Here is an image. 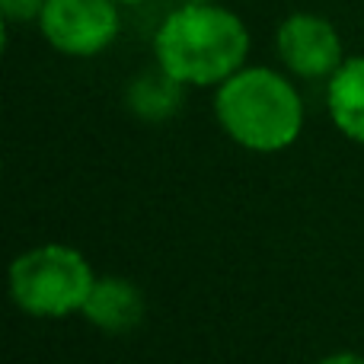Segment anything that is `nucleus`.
I'll return each mask as SVG.
<instances>
[{"mask_svg": "<svg viewBox=\"0 0 364 364\" xmlns=\"http://www.w3.org/2000/svg\"><path fill=\"white\" fill-rule=\"evenodd\" d=\"M250 32L233 10L211 4H179L154 36V58L186 87H220L246 64Z\"/></svg>", "mask_w": 364, "mask_h": 364, "instance_id": "obj_1", "label": "nucleus"}, {"mask_svg": "<svg viewBox=\"0 0 364 364\" xmlns=\"http://www.w3.org/2000/svg\"><path fill=\"white\" fill-rule=\"evenodd\" d=\"M214 115L230 141L256 154L284 151L304 128L301 93L272 68H240L227 77L214 96Z\"/></svg>", "mask_w": 364, "mask_h": 364, "instance_id": "obj_2", "label": "nucleus"}, {"mask_svg": "<svg viewBox=\"0 0 364 364\" xmlns=\"http://www.w3.org/2000/svg\"><path fill=\"white\" fill-rule=\"evenodd\" d=\"M96 275L83 252L64 243H42L19 252L10 265V297L32 316H68L83 310Z\"/></svg>", "mask_w": 364, "mask_h": 364, "instance_id": "obj_3", "label": "nucleus"}, {"mask_svg": "<svg viewBox=\"0 0 364 364\" xmlns=\"http://www.w3.org/2000/svg\"><path fill=\"white\" fill-rule=\"evenodd\" d=\"M119 0H48L38 16L45 42L70 58H93L119 36Z\"/></svg>", "mask_w": 364, "mask_h": 364, "instance_id": "obj_4", "label": "nucleus"}, {"mask_svg": "<svg viewBox=\"0 0 364 364\" xmlns=\"http://www.w3.org/2000/svg\"><path fill=\"white\" fill-rule=\"evenodd\" d=\"M275 51L282 64L297 77H333L342 68L339 29L320 13H291L275 32Z\"/></svg>", "mask_w": 364, "mask_h": 364, "instance_id": "obj_5", "label": "nucleus"}, {"mask_svg": "<svg viewBox=\"0 0 364 364\" xmlns=\"http://www.w3.org/2000/svg\"><path fill=\"white\" fill-rule=\"evenodd\" d=\"M144 294L128 278H96L80 314L102 333H128L144 320Z\"/></svg>", "mask_w": 364, "mask_h": 364, "instance_id": "obj_6", "label": "nucleus"}, {"mask_svg": "<svg viewBox=\"0 0 364 364\" xmlns=\"http://www.w3.org/2000/svg\"><path fill=\"white\" fill-rule=\"evenodd\" d=\"M326 106L336 128L346 138L364 144V55L346 58L342 68L329 77Z\"/></svg>", "mask_w": 364, "mask_h": 364, "instance_id": "obj_7", "label": "nucleus"}, {"mask_svg": "<svg viewBox=\"0 0 364 364\" xmlns=\"http://www.w3.org/2000/svg\"><path fill=\"white\" fill-rule=\"evenodd\" d=\"M186 100V83H179L173 74H166L164 68L144 70L141 77H134V83L128 87V109L144 122H166L182 109Z\"/></svg>", "mask_w": 364, "mask_h": 364, "instance_id": "obj_8", "label": "nucleus"}, {"mask_svg": "<svg viewBox=\"0 0 364 364\" xmlns=\"http://www.w3.org/2000/svg\"><path fill=\"white\" fill-rule=\"evenodd\" d=\"M45 4L48 0H0V13H4L6 23H29V19L38 23Z\"/></svg>", "mask_w": 364, "mask_h": 364, "instance_id": "obj_9", "label": "nucleus"}, {"mask_svg": "<svg viewBox=\"0 0 364 364\" xmlns=\"http://www.w3.org/2000/svg\"><path fill=\"white\" fill-rule=\"evenodd\" d=\"M320 364H364V358H361V355H355V352H339V355L323 358Z\"/></svg>", "mask_w": 364, "mask_h": 364, "instance_id": "obj_10", "label": "nucleus"}, {"mask_svg": "<svg viewBox=\"0 0 364 364\" xmlns=\"http://www.w3.org/2000/svg\"><path fill=\"white\" fill-rule=\"evenodd\" d=\"M119 4H128V6H134V4H144V0H119Z\"/></svg>", "mask_w": 364, "mask_h": 364, "instance_id": "obj_11", "label": "nucleus"}, {"mask_svg": "<svg viewBox=\"0 0 364 364\" xmlns=\"http://www.w3.org/2000/svg\"><path fill=\"white\" fill-rule=\"evenodd\" d=\"M182 4H211V0H182Z\"/></svg>", "mask_w": 364, "mask_h": 364, "instance_id": "obj_12", "label": "nucleus"}]
</instances>
